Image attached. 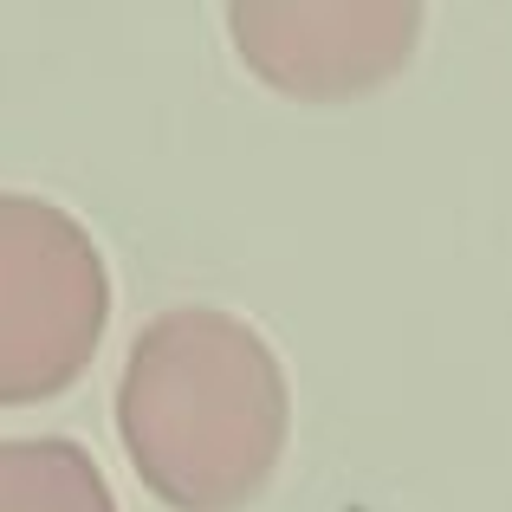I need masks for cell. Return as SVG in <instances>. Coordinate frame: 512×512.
Here are the masks:
<instances>
[{"label":"cell","mask_w":512,"mask_h":512,"mask_svg":"<svg viewBox=\"0 0 512 512\" xmlns=\"http://www.w3.org/2000/svg\"><path fill=\"white\" fill-rule=\"evenodd\" d=\"M292 435L279 350L221 305H175L130 338L117 441L169 512H240L260 500Z\"/></svg>","instance_id":"cell-1"},{"label":"cell","mask_w":512,"mask_h":512,"mask_svg":"<svg viewBox=\"0 0 512 512\" xmlns=\"http://www.w3.org/2000/svg\"><path fill=\"white\" fill-rule=\"evenodd\" d=\"M240 65L279 98L338 104L376 91L415 59V0H240L227 7Z\"/></svg>","instance_id":"cell-3"},{"label":"cell","mask_w":512,"mask_h":512,"mask_svg":"<svg viewBox=\"0 0 512 512\" xmlns=\"http://www.w3.org/2000/svg\"><path fill=\"white\" fill-rule=\"evenodd\" d=\"M111 325V273L78 214L0 188V409L52 402L91 370Z\"/></svg>","instance_id":"cell-2"},{"label":"cell","mask_w":512,"mask_h":512,"mask_svg":"<svg viewBox=\"0 0 512 512\" xmlns=\"http://www.w3.org/2000/svg\"><path fill=\"white\" fill-rule=\"evenodd\" d=\"M0 512H117L91 448L65 435L0 441Z\"/></svg>","instance_id":"cell-4"}]
</instances>
